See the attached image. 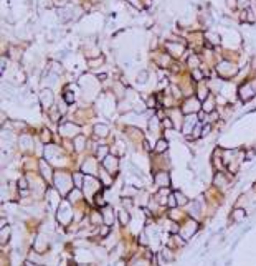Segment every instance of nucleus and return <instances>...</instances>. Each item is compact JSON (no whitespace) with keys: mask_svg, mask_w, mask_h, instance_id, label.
Masks as SVG:
<instances>
[{"mask_svg":"<svg viewBox=\"0 0 256 266\" xmlns=\"http://www.w3.org/2000/svg\"><path fill=\"white\" fill-rule=\"evenodd\" d=\"M155 182H157V184H160V185L165 184V187L170 184V180H169V175H167V174H159V175L155 177Z\"/></svg>","mask_w":256,"mask_h":266,"instance_id":"1","label":"nucleus"},{"mask_svg":"<svg viewBox=\"0 0 256 266\" xmlns=\"http://www.w3.org/2000/svg\"><path fill=\"white\" fill-rule=\"evenodd\" d=\"M155 150H157V152H164V150H167V142H165V141H159V142H157Z\"/></svg>","mask_w":256,"mask_h":266,"instance_id":"2","label":"nucleus"},{"mask_svg":"<svg viewBox=\"0 0 256 266\" xmlns=\"http://www.w3.org/2000/svg\"><path fill=\"white\" fill-rule=\"evenodd\" d=\"M243 216H245V212H243V210H235V212H233V220L235 222H240Z\"/></svg>","mask_w":256,"mask_h":266,"instance_id":"3","label":"nucleus"},{"mask_svg":"<svg viewBox=\"0 0 256 266\" xmlns=\"http://www.w3.org/2000/svg\"><path fill=\"white\" fill-rule=\"evenodd\" d=\"M121 222H122L124 225L129 222V215H127V212H121Z\"/></svg>","mask_w":256,"mask_h":266,"instance_id":"4","label":"nucleus"},{"mask_svg":"<svg viewBox=\"0 0 256 266\" xmlns=\"http://www.w3.org/2000/svg\"><path fill=\"white\" fill-rule=\"evenodd\" d=\"M175 197H178V203H180V205H183V203L187 202V199H185V197L182 195L180 192H177V193H175Z\"/></svg>","mask_w":256,"mask_h":266,"instance_id":"5","label":"nucleus"},{"mask_svg":"<svg viewBox=\"0 0 256 266\" xmlns=\"http://www.w3.org/2000/svg\"><path fill=\"white\" fill-rule=\"evenodd\" d=\"M20 188H27V180L25 179H21L20 180Z\"/></svg>","mask_w":256,"mask_h":266,"instance_id":"6","label":"nucleus"}]
</instances>
